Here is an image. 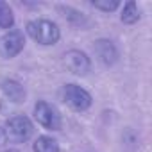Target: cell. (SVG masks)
I'll use <instances>...</instances> for the list:
<instances>
[{
  "label": "cell",
  "mask_w": 152,
  "mask_h": 152,
  "mask_svg": "<svg viewBox=\"0 0 152 152\" xmlns=\"http://www.w3.org/2000/svg\"><path fill=\"white\" fill-rule=\"evenodd\" d=\"M27 34L39 45H56L61 38V31L52 20H32L27 23Z\"/></svg>",
  "instance_id": "6da1fadb"
},
{
  "label": "cell",
  "mask_w": 152,
  "mask_h": 152,
  "mask_svg": "<svg viewBox=\"0 0 152 152\" xmlns=\"http://www.w3.org/2000/svg\"><path fill=\"white\" fill-rule=\"evenodd\" d=\"M6 140L11 143H25L34 134V125L25 115H15L6 122Z\"/></svg>",
  "instance_id": "7a4b0ae2"
},
{
  "label": "cell",
  "mask_w": 152,
  "mask_h": 152,
  "mask_svg": "<svg viewBox=\"0 0 152 152\" xmlns=\"http://www.w3.org/2000/svg\"><path fill=\"white\" fill-rule=\"evenodd\" d=\"M61 97L73 111H86L91 107L93 102L91 95L79 84H64L61 90Z\"/></svg>",
  "instance_id": "3957f363"
},
{
  "label": "cell",
  "mask_w": 152,
  "mask_h": 152,
  "mask_svg": "<svg viewBox=\"0 0 152 152\" xmlns=\"http://www.w3.org/2000/svg\"><path fill=\"white\" fill-rule=\"evenodd\" d=\"M34 118L38 120L39 125H43L48 131H59L61 125H63L59 111L52 104H48L45 100L36 102V106H34Z\"/></svg>",
  "instance_id": "277c9868"
},
{
  "label": "cell",
  "mask_w": 152,
  "mask_h": 152,
  "mask_svg": "<svg viewBox=\"0 0 152 152\" xmlns=\"http://www.w3.org/2000/svg\"><path fill=\"white\" fill-rule=\"evenodd\" d=\"M63 64L68 72H72L73 75H86L91 70V61L90 57L81 52V50H68L63 56Z\"/></svg>",
  "instance_id": "5b68a950"
},
{
  "label": "cell",
  "mask_w": 152,
  "mask_h": 152,
  "mask_svg": "<svg viewBox=\"0 0 152 152\" xmlns=\"http://www.w3.org/2000/svg\"><path fill=\"white\" fill-rule=\"evenodd\" d=\"M23 47H25V38H23V32L18 29H11L0 39V52L9 59L16 57L23 50Z\"/></svg>",
  "instance_id": "8992f818"
},
{
  "label": "cell",
  "mask_w": 152,
  "mask_h": 152,
  "mask_svg": "<svg viewBox=\"0 0 152 152\" xmlns=\"http://www.w3.org/2000/svg\"><path fill=\"white\" fill-rule=\"evenodd\" d=\"M93 52H95L97 61L104 66H113L120 57V52H118L116 45L111 39H106V38H100L93 43Z\"/></svg>",
  "instance_id": "52a82bcc"
},
{
  "label": "cell",
  "mask_w": 152,
  "mask_h": 152,
  "mask_svg": "<svg viewBox=\"0 0 152 152\" xmlns=\"http://www.w3.org/2000/svg\"><path fill=\"white\" fill-rule=\"evenodd\" d=\"M0 88H2V93H4V97H6L7 100H11V102H15V104L25 102L27 91H25V88H23L18 81H15V79H4L2 84H0Z\"/></svg>",
  "instance_id": "ba28073f"
},
{
  "label": "cell",
  "mask_w": 152,
  "mask_h": 152,
  "mask_svg": "<svg viewBox=\"0 0 152 152\" xmlns=\"http://www.w3.org/2000/svg\"><path fill=\"white\" fill-rule=\"evenodd\" d=\"M32 150L34 152H59V143L50 136H39L34 141Z\"/></svg>",
  "instance_id": "9c48e42d"
},
{
  "label": "cell",
  "mask_w": 152,
  "mask_h": 152,
  "mask_svg": "<svg viewBox=\"0 0 152 152\" xmlns=\"http://www.w3.org/2000/svg\"><path fill=\"white\" fill-rule=\"evenodd\" d=\"M15 25V13H13V7L0 0V29H13Z\"/></svg>",
  "instance_id": "30bf717a"
},
{
  "label": "cell",
  "mask_w": 152,
  "mask_h": 152,
  "mask_svg": "<svg viewBox=\"0 0 152 152\" xmlns=\"http://www.w3.org/2000/svg\"><path fill=\"white\" fill-rule=\"evenodd\" d=\"M120 20L124 23H127V25H132V23H136L140 20V9H138L136 2H132V0H131V2H127L124 6L122 15H120Z\"/></svg>",
  "instance_id": "8fae6325"
},
{
  "label": "cell",
  "mask_w": 152,
  "mask_h": 152,
  "mask_svg": "<svg viewBox=\"0 0 152 152\" xmlns=\"http://www.w3.org/2000/svg\"><path fill=\"white\" fill-rule=\"evenodd\" d=\"M64 15V18L66 20H70L72 23H75V25H83V23H86V18H84V15L83 13H79V11H75V9H72V7H59Z\"/></svg>",
  "instance_id": "7c38bea8"
},
{
  "label": "cell",
  "mask_w": 152,
  "mask_h": 152,
  "mask_svg": "<svg viewBox=\"0 0 152 152\" xmlns=\"http://www.w3.org/2000/svg\"><path fill=\"white\" fill-rule=\"evenodd\" d=\"M91 6L95 9L104 11V13H111V11H115V9L120 7V2H118V0H93Z\"/></svg>",
  "instance_id": "4fadbf2b"
},
{
  "label": "cell",
  "mask_w": 152,
  "mask_h": 152,
  "mask_svg": "<svg viewBox=\"0 0 152 152\" xmlns=\"http://www.w3.org/2000/svg\"><path fill=\"white\" fill-rule=\"evenodd\" d=\"M6 141H7V140H6V132H4V127H0V147H2Z\"/></svg>",
  "instance_id": "5bb4252c"
},
{
  "label": "cell",
  "mask_w": 152,
  "mask_h": 152,
  "mask_svg": "<svg viewBox=\"0 0 152 152\" xmlns=\"http://www.w3.org/2000/svg\"><path fill=\"white\" fill-rule=\"evenodd\" d=\"M4 152H20V150H16V148H7V150H4Z\"/></svg>",
  "instance_id": "9a60e30c"
}]
</instances>
